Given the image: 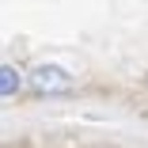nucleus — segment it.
<instances>
[{"mask_svg":"<svg viewBox=\"0 0 148 148\" xmlns=\"http://www.w3.org/2000/svg\"><path fill=\"white\" fill-rule=\"evenodd\" d=\"M19 91H23V72L15 65H4V69H0V95H4V99H15Z\"/></svg>","mask_w":148,"mask_h":148,"instance_id":"f03ea898","label":"nucleus"},{"mask_svg":"<svg viewBox=\"0 0 148 148\" xmlns=\"http://www.w3.org/2000/svg\"><path fill=\"white\" fill-rule=\"evenodd\" d=\"M31 87L38 95H65L72 87V72L61 65H38V69H31Z\"/></svg>","mask_w":148,"mask_h":148,"instance_id":"f257e3e1","label":"nucleus"}]
</instances>
